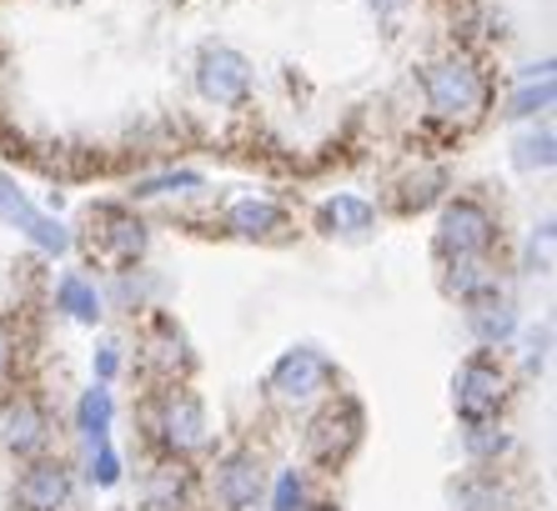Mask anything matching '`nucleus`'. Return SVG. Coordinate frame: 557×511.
<instances>
[{"label": "nucleus", "instance_id": "f257e3e1", "mask_svg": "<svg viewBox=\"0 0 557 511\" xmlns=\"http://www.w3.org/2000/svg\"><path fill=\"white\" fill-rule=\"evenodd\" d=\"M422 96H428L432 115H442V121H478L493 101V86L472 61L447 55L422 76Z\"/></svg>", "mask_w": 557, "mask_h": 511}, {"label": "nucleus", "instance_id": "4468645a", "mask_svg": "<svg viewBox=\"0 0 557 511\" xmlns=\"http://www.w3.org/2000/svg\"><path fill=\"white\" fill-rule=\"evenodd\" d=\"M467 326H472V336H478L482 346H503L507 336L518 332V311H512V301L497 296V286H493V291H482L467 301Z\"/></svg>", "mask_w": 557, "mask_h": 511}, {"label": "nucleus", "instance_id": "5701e85b", "mask_svg": "<svg viewBox=\"0 0 557 511\" xmlns=\"http://www.w3.org/2000/svg\"><path fill=\"white\" fill-rule=\"evenodd\" d=\"M553 105V76L543 71V80H528V86L512 96V111L507 115H537V111H547Z\"/></svg>", "mask_w": 557, "mask_h": 511}, {"label": "nucleus", "instance_id": "f8f14e48", "mask_svg": "<svg viewBox=\"0 0 557 511\" xmlns=\"http://www.w3.org/2000/svg\"><path fill=\"white\" fill-rule=\"evenodd\" d=\"M261 461L251 451H232V457L216 466V501L226 511H257L261 501Z\"/></svg>", "mask_w": 557, "mask_h": 511}, {"label": "nucleus", "instance_id": "dca6fc26", "mask_svg": "<svg viewBox=\"0 0 557 511\" xmlns=\"http://www.w3.org/2000/svg\"><path fill=\"white\" fill-rule=\"evenodd\" d=\"M317 226H322L326 236H367V230L376 226V205L362 201V196H351V191H337L332 201H322Z\"/></svg>", "mask_w": 557, "mask_h": 511}, {"label": "nucleus", "instance_id": "ddd939ff", "mask_svg": "<svg viewBox=\"0 0 557 511\" xmlns=\"http://www.w3.org/2000/svg\"><path fill=\"white\" fill-rule=\"evenodd\" d=\"M226 230L247 236V241H286L292 216H286L276 201H261V196H242V201L226 211Z\"/></svg>", "mask_w": 557, "mask_h": 511}, {"label": "nucleus", "instance_id": "c756f323", "mask_svg": "<svg viewBox=\"0 0 557 511\" xmlns=\"http://www.w3.org/2000/svg\"><path fill=\"white\" fill-rule=\"evenodd\" d=\"M317 511H337V507H317Z\"/></svg>", "mask_w": 557, "mask_h": 511}, {"label": "nucleus", "instance_id": "cd10ccee", "mask_svg": "<svg viewBox=\"0 0 557 511\" xmlns=\"http://www.w3.org/2000/svg\"><path fill=\"white\" fill-rule=\"evenodd\" d=\"M407 5H412V0H372L376 15H397V11H407Z\"/></svg>", "mask_w": 557, "mask_h": 511}, {"label": "nucleus", "instance_id": "1a4fd4ad", "mask_svg": "<svg viewBox=\"0 0 557 511\" xmlns=\"http://www.w3.org/2000/svg\"><path fill=\"white\" fill-rule=\"evenodd\" d=\"M0 221H5V226H15V230H26L40 251H51V256L71 251V230H65L61 221L40 216L36 205L26 201V191H21L11 176H0Z\"/></svg>", "mask_w": 557, "mask_h": 511}, {"label": "nucleus", "instance_id": "a211bd4d", "mask_svg": "<svg viewBox=\"0 0 557 511\" xmlns=\"http://www.w3.org/2000/svg\"><path fill=\"white\" fill-rule=\"evenodd\" d=\"M55 301H61V311H71L76 321H86V326H96V321L106 316L101 291H96V286L86 282V276H76V271L55 282Z\"/></svg>", "mask_w": 557, "mask_h": 511}, {"label": "nucleus", "instance_id": "aec40b11", "mask_svg": "<svg viewBox=\"0 0 557 511\" xmlns=\"http://www.w3.org/2000/svg\"><path fill=\"white\" fill-rule=\"evenodd\" d=\"M111 391L106 386H91L86 397H81V411H76V422H81V432H86V441H101L106 432H111Z\"/></svg>", "mask_w": 557, "mask_h": 511}, {"label": "nucleus", "instance_id": "9d476101", "mask_svg": "<svg viewBox=\"0 0 557 511\" xmlns=\"http://www.w3.org/2000/svg\"><path fill=\"white\" fill-rule=\"evenodd\" d=\"M15 501L21 511H65L71 507V472L61 461H36L15 482Z\"/></svg>", "mask_w": 557, "mask_h": 511}, {"label": "nucleus", "instance_id": "20e7f679", "mask_svg": "<svg viewBox=\"0 0 557 511\" xmlns=\"http://www.w3.org/2000/svg\"><path fill=\"white\" fill-rule=\"evenodd\" d=\"M251 61L236 46H207L196 55V90L211 105H242L251 96Z\"/></svg>", "mask_w": 557, "mask_h": 511}, {"label": "nucleus", "instance_id": "0eeeda50", "mask_svg": "<svg viewBox=\"0 0 557 511\" xmlns=\"http://www.w3.org/2000/svg\"><path fill=\"white\" fill-rule=\"evenodd\" d=\"M332 376H337V371H332V361H326L322 351H311V346H292V351L272 366V376H267V391L282 397V401H307V397H317Z\"/></svg>", "mask_w": 557, "mask_h": 511}, {"label": "nucleus", "instance_id": "f3484780", "mask_svg": "<svg viewBox=\"0 0 557 511\" xmlns=\"http://www.w3.org/2000/svg\"><path fill=\"white\" fill-rule=\"evenodd\" d=\"M442 266H447V291L462 296V301H472V296L493 291L497 276L487 271V261L482 256H442Z\"/></svg>", "mask_w": 557, "mask_h": 511}, {"label": "nucleus", "instance_id": "7ed1b4c3", "mask_svg": "<svg viewBox=\"0 0 557 511\" xmlns=\"http://www.w3.org/2000/svg\"><path fill=\"white\" fill-rule=\"evenodd\" d=\"M453 407L467 426L472 422H497V411L507 407V371L493 357H472L457 366L453 376Z\"/></svg>", "mask_w": 557, "mask_h": 511}, {"label": "nucleus", "instance_id": "39448f33", "mask_svg": "<svg viewBox=\"0 0 557 511\" xmlns=\"http://www.w3.org/2000/svg\"><path fill=\"white\" fill-rule=\"evenodd\" d=\"M362 432H367V416H362V407L351 397H337L332 407L311 422V432H307V451H311V461H322V466H342V461L357 451V441H362Z\"/></svg>", "mask_w": 557, "mask_h": 511}, {"label": "nucleus", "instance_id": "c85d7f7f", "mask_svg": "<svg viewBox=\"0 0 557 511\" xmlns=\"http://www.w3.org/2000/svg\"><path fill=\"white\" fill-rule=\"evenodd\" d=\"M11 366V336H5V326H0V371Z\"/></svg>", "mask_w": 557, "mask_h": 511}, {"label": "nucleus", "instance_id": "6ab92c4d", "mask_svg": "<svg viewBox=\"0 0 557 511\" xmlns=\"http://www.w3.org/2000/svg\"><path fill=\"white\" fill-rule=\"evenodd\" d=\"M191 507V486H186L182 466H161L146 486V511H186Z\"/></svg>", "mask_w": 557, "mask_h": 511}, {"label": "nucleus", "instance_id": "a878e982", "mask_svg": "<svg viewBox=\"0 0 557 511\" xmlns=\"http://www.w3.org/2000/svg\"><path fill=\"white\" fill-rule=\"evenodd\" d=\"M518 151H522L518 155L522 166H553V130H537V136H528Z\"/></svg>", "mask_w": 557, "mask_h": 511}, {"label": "nucleus", "instance_id": "412c9836", "mask_svg": "<svg viewBox=\"0 0 557 511\" xmlns=\"http://www.w3.org/2000/svg\"><path fill=\"white\" fill-rule=\"evenodd\" d=\"M467 451H472L478 461L503 457V451H507V432H503V426H493V422H472V426H467Z\"/></svg>", "mask_w": 557, "mask_h": 511}, {"label": "nucleus", "instance_id": "393cba45", "mask_svg": "<svg viewBox=\"0 0 557 511\" xmlns=\"http://www.w3.org/2000/svg\"><path fill=\"white\" fill-rule=\"evenodd\" d=\"M96 447V457H91V476H96V486H116L121 482V461H116V451H111V441H91Z\"/></svg>", "mask_w": 557, "mask_h": 511}, {"label": "nucleus", "instance_id": "9b49d317", "mask_svg": "<svg viewBox=\"0 0 557 511\" xmlns=\"http://www.w3.org/2000/svg\"><path fill=\"white\" fill-rule=\"evenodd\" d=\"M46 436H51V422H46V411H40L30 397H15L0 407V447L5 451L36 457V451L46 447Z\"/></svg>", "mask_w": 557, "mask_h": 511}, {"label": "nucleus", "instance_id": "2eb2a0df", "mask_svg": "<svg viewBox=\"0 0 557 511\" xmlns=\"http://www.w3.org/2000/svg\"><path fill=\"white\" fill-rule=\"evenodd\" d=\"M146 361H151L161 376H182L191 371V351H186V336L171 316H151L146 321Z\"/></svg>", "mask_w": 557, "mask_h": 511}, {"label": "nucleus", "instance_id": "f03ea898", "mask_svg": "<svg viewBox=\"0 0 557 511\" xmlns=\"http://www.w3.org/2000/svg\"><path fill=\"white\" fill-rule=\"evenodd\" d=\"M146 226L131 216L126 205H91L86 211V251L106 266H131L146 251Z\"/></svg>", "mask_w": 557, "mask_h": 511}, {"label": "nucleus", "instance_id": "423d86ee", "mask_svg": "<svg viewBox=\"0 0 557 511\" xmlns=\"http://www.w3.org/2000/svg\"><path fill=\"white\" fill-rule=\"evenodd\" d=\"M497 241V221L482 201H453L437 221V256H487Z\"/></svg>", "mask_w": 557, "mask_h": 511}, {"label": "nucleus", "instance_id": "b1692460", "mask_svg": "<svg viewBox=\"0 0 557 511\" xmlns=\"http://www.w3.org/2000/svg\"><path fill=\"white\" fill-rule=\"evenodd\" d=\"M307 507V482L297 472H282L276 482V497H272V511H301Z\"/></svg>", "mask_w": 557, "mask_h": 511}, {"label": "nucleus", "instance_id": "bb28decb", "mask_svg": "<svg viewBox=\"0 0 557 511\" xmlns=\"http://www.w3.org/2000/svg\"><path fill=\"white\" fill-rule=\"evenodd\" d=\"M116 366H121L116 346H101V351H96V371H101V376H116Z\"/></svg>", "mask_w": 557, "mask_h": 511}, {"label": "nucleus", "instance_id": "4be33fe9", "mask_svg": "<svg viewBox=\"0 0 557 511\" xmlns=\"http://www.w3.org/2000/svg\"><path fill=\"white\" fill-rule=\"evenodd\" d=\"M207 180L196 171H166V176H146L136 180V196H171V191H201Z\"/></svg>", "mask_w": 557, "mask_h": 511}, {"label": "nucleus", "instance_id": "6e6552de", "mask_svg": "<svg viewBox=\"0 0 557 511\" xmlns=\"http://www.w3.org/2000/svg\"><path fill=\"white\" fill-rule=\"evenodd\" d=\"M151 432L161 436V447H166L171 457H186V451H196L207 441V411H201V401H196L191 391H166Z\"/></svg>", "mask_w": 557, "mask_h": 511}]
</instances>
